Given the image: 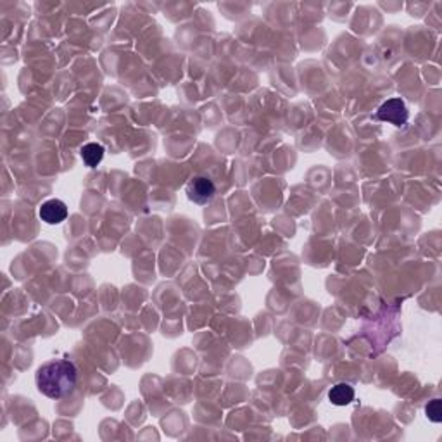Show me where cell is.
I'll return each instance as SVG.
<instances>
[{
  "mask_svg": "<svg viewBox=\"0 0 442 442\" xmlns=\"http://www.w3.org/2000/svg\"><path fill=\"white\" fill-rule=\"evenodd\" d=\"M37 387L45 397L63 399L73 393L78 382V370L68 359H50L37 370Z\"/></svg>",
  "mask_w": 442,
  "mask_h": 442,
  "instance_id": "cell-1",
  "label": "cell"
},
{
  "mask_svg": "<svg viewBox=\"0 0 442 442\" xmlns=\"http://www.w3.org/2000/svg\"><path fill=\"white\" fill-rule=\"evenodd\" d=\"M185 194L189 197L190 203L199 204V206H206L216 196V187L206 177H192L187 182Z\"/></svg>",
  "mask_w": 442,
  "mask_h": 442,
  "instance_id": "cell-2",
  "label": "cell"
},
{
  "mask_svg": "<svg viewBox=\"0 0 442 442\" xmlns=\"http://www.w3.org/2000/svg\"><path fill=\"white\" fill-rule=\"evenodd\" d=\"M408 118V107H406L404 100H401L399 97L386 100V102L379 107V111H377V120L386 121V123L394 125V127H402V125H406Z\"/></svg>",
  "mask_w": 442,
  "mask_h": 442,
  "instance_id": "cell-3",
  "label": "cell"
},
{
  "mask_svg": "<svg viewBox=\"0 0 442 442\" xmlns=\"http://www.w3.org/2000/svg\"><path fill=\"white\" fill-rule=\"evenodd\" d=\"M38 214L47 225H59L68 218V206L61 199H49L42 204Z\"/></svg>",
  "mask_w": 442,
  "mask_h": 442,
  "instance_id": "cell-4",
  "label": "cell"
},
{
  "mask_svg": "<svg viewBox=\"0 0 442 442\" xmlns=\"http://www.w3.org/2000/svg\"><path fill=\"white\" fill-rule=\"evenodd\" d=\"M329 399L333 406H347L354 401V389L349 384H337L330 389Z\"/></svg>",
  "mask_w": 442,
  "mask_h": 442,
  "instance_id": "cell-5",
  "label": "cell"
},
{
  "mask_svg": "<svg viewBox=\"0 0 442 442\" xmlns=\"http://www.w3.org/2000/svg\"><path fill=\"white\" fill-rule=\"evenodd\" d=\"M104 152H106V149L97 142L85 143L80 150L81 159H84V163L87 164L88 168H95L97 164H100V161L104 159Z\"/></svg>",
  "mask_w": 442,
  "mask_h": 442,
  "instance_id": "cell-6",
  "label": "cell"
},
{
  "mask_svg": "<svg viewBox=\"0 0 442 442\" xmlns=\"http://www.w3.org/2000/svg\"><path fill=\"white\" fill-rule=\"evenodd\" d=\"M427 418L434 423H439L442 420V408H441V399H434L429 404L425 406Z\"/></svg>",
  "mask_w": 442,
  "mask_h": 442,
  "instance_id": "cell-7",
  "label": "cell"
}]
</instances>
